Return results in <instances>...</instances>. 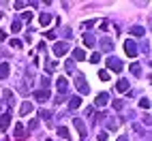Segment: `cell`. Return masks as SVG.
Wrapping results in <instances>:
<instances>
[{
  "label": "cell",
  "instance_id": "1",
  "mask_svg": "<svg viewBox=\"0 0 152 141\" xmlns=\"http://www.w3.org/2000/svg\"><path fill=\"white\" fill-rule=\"evenodd\" d=\"M124 54H126L129 58H135V56L139 54V47L135 45V41H133V39H129V41H124Z\"/></svg>",
  "mask_w": 152,
  "mask_h": 141
},
{
  "label": "cell",
  "instance_id": "14",
  "mask_svg": "<svg viewBox=\"0 0 152 141\" xmlns=\"http://www.w3.org/2000/svg\"><path fill=\"white\" fill-rule=\"evenodd\" d=\"M79 105H82V98H79V96H73L69 100V109H77Z\"/></svg>",
  "mask_w": 152,
  "mask_h": 141
},
{
  "label": "cell",
  "instance_id": "8",
  "mask_svg": "<svg viewBox=\"0 0 152 141\" xmlns=\"http://www.w3.org/2000/svg\"><path fill=\"white\" fill-rule=\"evenodd\" d=\"M107 103H109V94H105V92H103V94H99L96 100H94V105H96V107H105Z\"/></svg>",
  "mask_w": 152,
  "mask_h": 141
},
{
  "label": "cell",
  "instance_id": "33",
  "mask_svg": "<svg viewBox=\"0 0 152 141\" xmlns=\"http://www.w3.org/2000/svg\"><path fill=\"white\" fill-rule=\"evenodd\" d=\"M64 66H66V70H69V73H71V70H73V62H71V60H69V62H66Z\"/></svg>",
  "mask_w": 152,
  "mask_h": 141
},
{
  "label": "cell",
  "instance_id": "2",
  "mask_svg": "<svg viewBox=\"0 0 152 141\" xmlns=\"http://www.w3.org/2000/svg\"><path fill=\"white\" fill-rule=\"evenodd\" d=\"M107 68H109V70H116V73H120V70H122V62H120L118 58L111 56V58L107 60Z\"/></svg>",
  "mask_w": 152,
  "mask_h": 141
},
{
  "label": "cell",
  "instance_id": "21",
  "mask_svg": "<svg viewBox=\"0 0 152 141\" xmlns=\"http://www.w3.org/2000/svg\"><path fill=\"white\" fill-rule=\"evenodd\" d=\"M4 100H7L9 105L13 103V94H11V90H4Z\"/></svg>",
  "mask_w": 152,
  "mask_h": 141
},
{
  "label": "cell",
  "instance_id": "18",
  "mask_svg": "<svg viewBox=\"0 0 152 141\" xmlns=\"http://www.w3.org/2000/svg\"><path fill=\"white\" fill-rule=\"evenodd\" d=\"M58 135H60V139H71L69 128H64V126H60V128H58Z\"/></svg>",
  "mask_w": 152,
  "mask_h": 141
},
{
  "label": "cell",
  "instance_id": "19",
  "mask_svg": "<svg viewBox=\"0 0 152 141\" xmlns=\"http://www.w3.org/2000/svg\"><path fill=\"white\" fill-rule=\"evenodd\" d=\"M103 49H105V52H111V49H114V43H111L109 39H105V41H103Z\"/></svg>",
  "mask_w": 152,
  "mask_h": 141
},
{
  "label": "cell",
  "instance_id": "11",
  "mask_svg": "<svg viewBox=\"0 0 152 141\" xmlns=\"http://www.w3.org/2000/svg\"><path fill=\"white\" fill-rule=\"evenodd\" d=\"M94 43H96V39H94V34H84V45L86 47H94Z\"/></svg>",
  "mask_w": 152,
  "mask_h": 141
},
{
  "label": "cell",
  "instance_id": "7",
  "mask_svg": "<svg viewBox=\"0 0 152 141\" xmlns=\"http://www.w3.org/2000/svg\"><path fill=\"white\" fill-rule=\"evenodd\" d=\"M34 98L39 100V103H45V100L49 98V92L47 90H34Z\"/></svg>",
  "mask_w": 152,
  "mask_h": 141
},
{
  "label": "cell",
  "instance_id": "5",
  "mask_svg": "<svg viewBox=\"0 0 152 141\" xmlns=\"http://www.w3.org/2000/svg\"><path fill=\"white\" fill-rule=\"evenodd\" d=\"M66 52H69V45H66V43L58 41V43L54 45V54H56V56H64Z\"/></svg>",
  "mask_w": 152,
  "mask_h": 141
},
{
  "label": "cell",
  "instance_id": "4",
  "mask_svg": "<svg viewBox=\"0 0 152 141\" xmlns=\"http://www.w3.org/2000/svg\"><path fill=\"white\" fill-rule=\"evenodd\" d=\"M56 90H58L60 94H66L69 84H66V79H64V77H58V79H56Z\"/></svg>",
  "mask_w": 152,
  "mask_h": 141
},
{
  "label": "cell",
  "instance_id": "27",
  "mask_svg": "<svg viewBox=\"0 0 152 141\" xmlns=\"http://www.w3.org/2000/svg\"><path fill=\"white\" fill-rule=\"evenodd\" d=\"M99 60H101V54H92V56H90V62H99Z\"/></svg>",
  "mask_w": 152,
  "mask_h": 141
},
{
  "label": "cell",
  "instance_id": "17",
  "mask_svg": "<svg viewBox=\"0 0 152 141\" xmlns=\"http://www.w3.org/2000/svg\"><path fill=\"white\" fill-rule=\"evenodd\" d=\"M73 58L75 60H86V52L84 49H73Z\"/></svg>",
  "mask_w": 152,
  "mask_h": 141
},
{
  "label": "cell",
  "instance_id": "25",
  "mask_svg": "<svg viewBox=\"0 0 152 141\" xmlns=\"http://www.w3.org/2000/svg\"><path fill=\"white\" fill-rule=\"evenodd\" d=\"M30 19H32V13H30V11H26V13L22 15V22H30Z\"/></svg>",
  "mask_w": 152,
  "mask_h": 141
},
{
  "label": "cell",
  "instance_id": "34",
  "mask_svg": "<svg viewBox=\"0 0 152 141\" xmlns=\"http://www.w3.org/2000/svg\"><path fill=\"white\" fill-rule=\"evenodd\" d=\"M41 84H43V88H47V86H49V79H47V77H43V79H41Z\"/></svg>",
  "mask_w": 152,
  "mask_h": 141
},
{
  "label": "cell",
  "instance_id": "20",
  "mask_svg": "<svg viewBox=\"0 0 152 141\" xmlns=\"http://www.w3.org/2000/svg\"><path fill=\"white\" fill-rule=\"evenodd\" d=\"M11 30H13V32H19V30H22V22H19V19H15L13 26H11Z\"/></svg>",
  "mask_w": 152,
  "mask_h": 141
},
{
  "label": "cell",
  "instance_id": "15",
  "mask_svg": "<svg viewBox=\"0 0 152 141\" xmlns=\"http://www.w3.org/2000/svg\"><path fill=\"white\" fill-rule=\"evenodd\" d=\"M30 111H32V103H24L22 109H19V116H28Z\"/></svg>",
  "mask_w": 152,
  "mask_h": 141
},
{
  "label": "cell",
  "instance_id": "13",
  "mask_svg": "<svg viewBox=\"0 0 152 141\" xmlns=\"http://www.w3.org/2000/svg\"><path fill=\"white\" fill-rule=\"evenodd\" d=\"M26 137H28V133H26V128L17 124V128H15V139H26Z\"/></svg>",
  "mask_w": 152,
  "mask_h": 141
},
{
  "label": "cell",
  "instance_id": "22",
  "mask_svg": "<svg viewBox=\"0 0 152 141\" xmlns=\"http://www.w3.org/2000/svg\"><path fill=\"white\" fill-rule=\"evenodd\" d=\"M131 32H133V36H144V28H133V30H131Z\"/></svg>",
  "mask_w": 152,
  "mask_h": 141
},
{
  "label": "cell",
  "instance_id": "31",
  "mask_svg": "<svg viewBox=\"0 0 152 141\" xmlns=\"http://www.w3.org/2000/svg\"><path fill=\"white\" fill-rule=\"evenodd\" d=\"M94 24H96V19H90V22H86V24H84V28H92Z\"/></svg>",
  "mask_w": 152,
  "mask_h": 141
},
{
  "label": "cell",
  "instance_id": "36",
  "mask_svg": "<svg viewBox=\"0 0 152 141\" xmlns=\"http://www.w3.org/2000/svg\"><path fill=\"white\" fill-rule=\"evenodd\" d=\"M47 141H49V139H47Z\"/></svg>",
  "mask_w": 152,
  "mask_h": 141
},
{
  "label": "cell",
  "instance_id": "6",
  "mask_svg": "<svg viewBox=\"0 0 152 141\" xmlns=\"http://www.w3.org/2000/svg\"><path fill=\"white\" fill-rule=\"evenodd\" d=\"M11 124V113H2L0 116V130H7Z\"/></svg>",
  "mask_w": 152,
  "mask_h": 141
},
{
  "label": "cell",
  "instance_id": "29",
  "mask_svg": "<svg viewBox=\"0 0 152 141\" xmlns=\"http://www.w3.org/2000/svg\"><path fill=\"white\" fill-rule=\"evenodd\" d=\"M39 113H41V118H45V120H47L49 116H52V113H49V111H47V109H41V111H39Z\"/></svg>",
  "mask_w": 152,
  "mask_h": 141
},
{
  "label": "cell",
  "instance_id": "35",
  "mask_svg": "<svg viewBox=\"0 0 152 141\" xmlns=\"http://www.w3.org/2000/svg\"><path fill=\"white\" fill-rule=\"evenodd\" d=\"M118 141H126V137H124V135H122V137H120V139H118Z\"/></svg>",
  "mask_w": 152,
  "mask_h": 141
},
{
  "label": "cell",
  "instance_id": "3",
  "mask_svg": "<svg viewBox=\"0 0 152 141\" xmlns=\"http://www.w3.org/2000/svg\"><path fill=\"white\" fill-rule=\"evenodd\" d=\"M75 88H77L82 94H86V92H88V84H86V79H84L82 75H77V77H75Z\"/></svg>",
  "mask_w": 152,
  "mask_h": 141
},
{
  "label": "cell",
  "instance_id": "24",
  "mask_svg": "<svg viewBox=\"0 0 152 141\" xmlns=\"http://www.w3.org/2000/svg\"><path fill=\"white\" fill-rule=\"evenodd\" d=\"M99 79H103V81H107V79H109V73H107V70H99Z\"/></svg>",
  "mask_w": 152,
  "mask_h": 141
},
{
  "label": "cell",
  "instance_id": "32",
  "mask_svg": "<svg viewBox=\"0 0 152 141\" xmlns=\"http://www.w3.org/2000/svg\"><path fill=\"white\" fill-rule=\"evenodd\" d=\"M99 141H107V133H99Z\"/></svg>",
  "mask_w": 152,
  "mask_h": 141
},
{
  "label": "cell",
  "instance_id": "30",
  "mask_svg": "<svg viewBox=\"0 0 152 141\" xmlns=\"http://www.w3.org/2000/svg\"><path fill=\"white\" fill-rule=\"evenodd\" d=\"M11 47H15V49H19V47H22V43H19V41H17V39H13V41H11Z\"/></svg>",
  "mask_w": 152,
  "mask_h": 141
},
{
  "label": "cell",
  "instance_id": "9",
  "mask_svg": "<svg viewBox=\"0 0 152 141\" xmlns=\"http://www.w3.org/2000/svg\"><path fill=\"white\" fill-rule=\"evenodd\" d=\"M73 126L79 130V135H82V137H86V133H88V130H86V126H84V122H82V120H79V118H75L73 120Z\"/></svg>",
  "mask_w": 152,
  "mask_h": 141
},
{
  "label": "cell",
  "instance_id": "28",
  "mask_svg": "<svg viewBox=\"0 0 152 141\" xmlns=\"http://www.w3.org/2000/svg\"><path fill=\"white\" fill-rule=\"evenodd\" d=\"M131 73H133V75H139V64H133V66H131Z\"/></svg>",
  "mask_w": 152,
  "mask_h": 141
},
{
  "label": "cell",
  "instance_id": "12",
  "mask_svg": "<svg viewBox=\"0 0 152 141\" xmlns=\"http://www.w3.org/2000/svg\"><path fill=\"white\" fill-rule=\"evenodd\" d=\"M9 77V62H0V79Z\"/></svg>",
  "mask_w": 152,
  "mask_h": 141
},
{
  "label": "cell",
  "instance_id": "16",
  "mask_svg": "<svg viewBox=\"0 0 152 141\" xmlns=\"http://www.w3.org/2000/svg\"><path fill=\"white\" fill-rule=\"evenodd\" d=\"M49 22H52V15H49V13H41V17H39V24H41V26H47Z\"/></svg>",
  "mask_w": 152,
  "mask_h": 141
},
{
  "label": "cell",
  "instance_id": "10",
  "mask_svg": "<svg viewBox=\"0 0 152 141\" xmlns=\"http://www.w3.org/2000/svg\"><path fill=\"white\" fill-rule=\"evenodd\" d=\"M116 90H118V92H129V81H126V79H118Z\"/></svg>",
  "mask_w": 152,
  "mask_h": 141
},
{
  "label": "cell",
  "instance_id": "26",
  "mask_svg": "<svg viewBox=\"0 0 152 141\" xmlns=\"http://www.w3.org/2000/svg\"><path fill=\"white\" fill-rule=\"evenodd\" d=\"M122 107H124V105H122V100H114V109H116V111H120Z\"/></svg>",
  "mask_w": 152,
  "mask_h": 141
},
{
  "label": "cell",
  "instance_id": "23",
  "mask_svg": "<svg viewBox=\"0 0 152 141\" xmlns=\"http://www.w3.org/2000/svg\"><path fill=\"white\" fill-rule=\"evenodd\" d=\"M139 107H141V109H148V107H150V98H141V100H139Z\"/></svg>",
  "mask_w": 152,
  "mask_h": 141
}]
</instances>
